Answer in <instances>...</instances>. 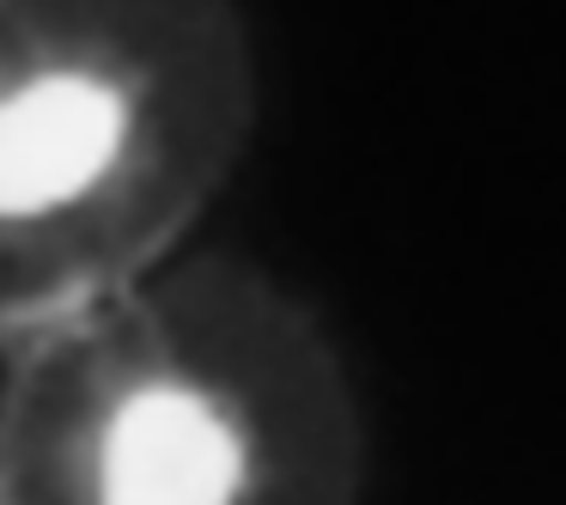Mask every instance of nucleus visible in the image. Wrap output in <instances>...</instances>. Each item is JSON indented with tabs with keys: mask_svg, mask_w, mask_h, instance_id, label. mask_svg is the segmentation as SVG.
I'll use <instances>...</instances> for the list:
<instances>
[{
	"mask_svg": "<svg viewBox=\"0 0 566 505\" xmlns=\"http://www.w3.org/2000/svg\"><path fill=\"white\" fill-rule=\"evenodd\" d=\"M335 329L262 262L189 250L0 359V505H366Z\"/></svg>",
	"mask_w": 566,
	"mask_h": 505,
	"instance_id": "1",
	"label": "nucleus"
},
{
	"mask_svg": "<svg viewBox=\"0 0 566 505\" xmlns=\"http://www.w3.org/2000/svg\"><path fill=\"white\" fill-rule=\"evenodd\" d=\"M256 123L238 0H0V359L189 256Z\"/></svg>",
	"mask_w": 566,
	"mask_h": 505,
	"instance_id": "2",
	"label": "nucleus"
}]
</instances>
